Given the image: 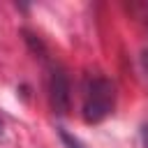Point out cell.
<instances>
[{"label": "cell", "mask_w": 148, "mask_h": 148, "mask_svg": "<svg viewBox=\"0 0 148 148\" xmlns=\"http://www.w3.org/2000/svg\"><path fill=\"white\" fill-rule=\"evenodd\" d=\"M113 106H116L113 83L104 76H92L83 90V106H81L83 120L88 125H97L113 113Z\"/></svg>", "instance_id": "obj_1"}, {"label": "cell", "mask_w": 148, "mask_h": 148, "mask_svg": "<svg viewBox=\"0 0 148 148\" xmlns=\"http://www.w3.org/2000/svg\"><path fill=\"white\" fill-rule=\"evenodd\" d=\"M49 97H51V106L58 116H65L69 111L72 104V95H69V81L65 76L62 69H53L51 79H49Z\"/></svg>", "instance_id": "obj_2"}, {"label": "cell", "mask_w": 148, "mask_h": 148, "mask_svg": "<svg viewBox=\"0 0 148 148\" xmlns=\"http://www.w3.org/2000/svg\"><path fill=\"white\" fill-rule=\"evenodd\" d=\"M60 139H62V143H65V148H83V143H81L79 139H74L72 134H67L65 130H60Z\"/></svg>", "instance_id": "obj_3"}, {"label": "cell", "mask_w": 148, "mask_h": 148, "mask_svg": "<svg viewBox=\"0 0 148 148\" xmlns=\"http://www.w3.org/2000/svg\"><path fill=\"white\" fill-rule=\"evenodd\" d=\"M141 146L148 148V120L141 125Z\"/></svg>", "instance_id": "obj_4"}, {"label": "cell", "mask_w": 148, "mask_h": 148, "mask_svg": "<svg viewBox=\"0 0 148 148\" xmlns=\"http://www.w3.org/2000/svg\"><path fill=\"white\" fill-rule=\"evenodd\" d=\"M2 132H5V127H2V120H0V139H2Z\"/></svg>", "instance_id": "obj_5"}]
</instances>
